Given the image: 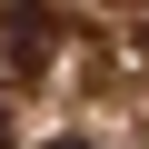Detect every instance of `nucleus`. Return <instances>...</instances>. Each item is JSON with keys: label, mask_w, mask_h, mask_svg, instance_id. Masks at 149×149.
I'll use <instances>...</instances> for the list:
<instances>
[{"label": "nucleus", "mask_w": 149, "mask_h": 149, "mask_svg": "<svg viewBox=\"0 0 149 149\" xmlns=\"http://www.w3.org/2000/svg\"><path fill=\"white\" fill-rule=\"evenodd\" d=\"M50 50H60V10L50 0H20V10L0 20V70H40Z\"/></svg>", "instance_id": "obj_1"}, {"label": "nucleus", "mask_w": 149, "mask_h": 149, "mask_svg": "<svg viewBox=\"0 0 149 149\" xmlns=\"http://www.w3.org/2000/svg\"><path fill=\"white\" fill-rule=\"evenodd\" d=\"M0 149H10V90H0Z\"/></svg>", "instance_id": "obj_2"}, {"label": "nucleus", "mask_w": 149, "mask_h": 149, "mask_svg": "<svg viewBox=\"0 0 149 149\" xmlns=\"http://www.w3.org/2000/svg\"><path fill=\"white\" fill-rule=\"evenodd\" d=\"M139 50H149V0H139Z\"/></svg>", "instance_id": "obj_3"}, {"label": "nucleus", "mask_w": 149, "mask_h": 149, "mask_svg": "<svg viewBox=\"0 0 149 149\" xmlns=\"http://www.w3.org/2000/svg\"><path fill=\"white\" fill-rule=\"evenodd\" d=\"M40 149H90V139H40Z\"/></svg>", "instance_id": "obj_4"}]
</instances>
